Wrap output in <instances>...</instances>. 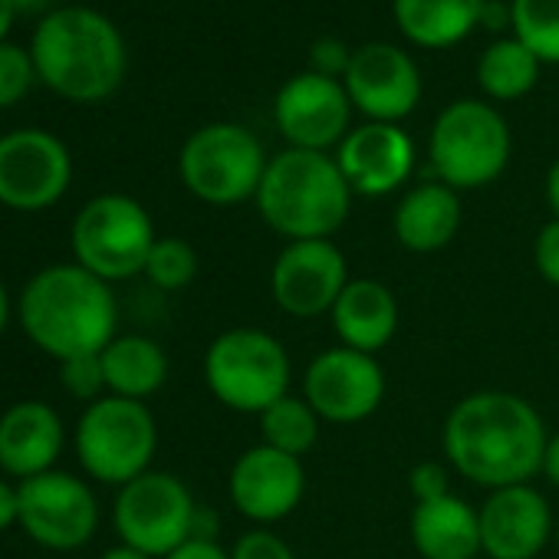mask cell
Listing matches in <instances>:
<instances>
[{"instance_id":"6da1fadb","label":"cell","mask_w":559,"mask_h":559,"mask_svg":"<svg viewBox=\"0 0 559 559\" xmlns=\"http://www.w3.org/2000/svg\"><path fill=\"white\" fill-rule=\"evenodd\" d=\"M441 441L461 477L500 490L530 484L543 471L549 435L526 399L513 392H474L451 408Z\"/></svg>"},{"instance_id":"7a4b0ae2","label":"cell","mask_w":559,"mask_h":559,"mask_svg":"<svg viewBox=\"0 0 559 559\" xmlns=\"http://www.w3.org/2000/svg\"><path fill=\"white\" fill-rule=\"evenodd\" d=\"M17 317L40 353L67 362L99 356L116 340L119 307L106 280L80 263H53L27 280Z\"/></svg>"},{"instance_id":"3957f363","label":"cell","mask_w":559,"mask_h":559,"mask_svg":"<svg viewBox=\"0 0 559 559\" xmlns=\"http://www.w3.org/2000/svg\"><path fill=\"white\" fill-rule=\"evenodd\" d=\"M37 80L70 103L109 99L129 70L122 31L96 8H57L40 17L31 37Z\"/></svg>"},{"instance_id":"277c9868","label":"cell","mask_w":559,"mask_h":559,"mask_svg":"<svg viewBox=\"0 0 559 559\" xmlns=\"http://www.w3.org/2000/svg\"><path fill=\"white\" fill-rule=\"evenodd\" d=\"M260 217L290 240H330L349 217L353 188L326 152L287 148L266 162Z\"/></svg>"},{"instance_id":"5b68a950","label":"cell","mask_w":559,"mask_h":559,"mask_svg":"<svg viewBox=\"0 0 559 559\" xmlns=\"http://www.w3.org/2000/svg\"><path fill=\"white\" fill-rule=\"evenodd\" d=\"M290 356L276 336L263 330H227L204 356V382L211 395L243 415H263L273 402L290 395Z\"/></svg>"},{"instance_id":"8992f818","label":"cell","mask_w":559,"mask_h":559,"mask_svg":"<svg viewBox=\"0 0 559 559\" xmlns=\"http://www.w3.org/2000/svg\"><path fill=\"white\" fill-rule=\"evenodd\" d=\"M428 155L441 185L454 191L484 188L510 162V129L490 103L457 99L435 119Z\"/></svg>"},{"instance_id":"52a82bcc","label":"cell","mask_w":559,"mask_h":559,"mask_svg":"<svg viewBox=\"0 0 559 559\" xmlns=\"http://www.w3.org/2000/svg\"><path fill=\"white\" fill-rule=\"evenodd\" d=\"M76 457L99 484L126 487L129 480L152 471L158 448V428L145 402L103 395L86 405L76 425Z\"/></svg>"},{"instance_id":"ba28073f","label":"cell","mask_w":559,"mask_h":559,"mask_svg":"<svg viewBox=\"0 0 559 559\" xmlns=\"http://www.w3.org/2000/svg\"><path fill=\"white\" fill-rule=\"evenodd\" d=\"M266 171L260 139L237 122H211L188 135L178 155L185 188L214 207H230L257 198Z\"/></svg>"},{"instance_id":"9c48e42d","label":"cell","mask_w":559,"mask_h":559,"mask_svg":"<svg viewBox=\"0 0 559 559\" xmlns=\"http://www.w3.org/2000/svg\"><path fill=\"white\" fill-rule=\"evenodd\" d=\"M70 240L76 263L112 284V280H129L145 270L158 237L148 211L135 198L96 194L80 207Z\"/></svg>"},{"instance_id":"30bf717a","label":"cell","mask_w":559,"mask_h":559,"mask_svg":"<svg viewBox=\"0 0 559 559\" xmlns=\"http://www.w3.org/2000/svg\"><path fill=\"white\" fill-rule=\"evenodd\" d=\"M198 507L191 490L168 471H145L119 487L112 523L126 546L145 556H168L194 536Z\"/></svg>"},{"instance_id":"8fae6325","label":"cell","mask_w":559,"mask_h":559,"mask_svg":"<svg viewBox=\"0 0 559 559\" xmlns=\"http://www.w3.org/2000/svg\"><path fill=\"white\" fill-rule=\"evenodd\" d=\"M21 526L47 549H80L99 526V503L86 480L67 471H47L17 484Z\"/></svg>"},{"instance_id":"7c38bea8","label":"cell","mask_w":559,"mask_h":559,"mask_svg":"<svg viewBox=\"0 0 559 559\" xmlns=\"http://www.w3.org/2000/svg\"><path fill=\"white\" fill-rule=\"evenodd\" d=\"M73 181V158L63 139L47 129L0 135V204L14 211L53 207Z\"/></svg>"},{"instance_id":"4fadbf2b","label":"cell","mask_w":559,"mask_h":559,"mask_svg":"<svg viewBox=\"0 0 559 559\" xmlns=\"http://www.w3.org/2000/svg\"><path fill=\"white\" fill-rule=\"evenodd\" d=\"M273 122L280 135L290 142V148H307V152H326L333 145L340 148V142L349 135L353 99L343 80L307 70L280 86L273 99Z\"/></svg>"},{"instance_id":"5bb4252c","label":"cell","mask_w":559,"mask_h":559,"mask_svg":"<svg viewBox=\"0 0 559 559\" xmlns=\"http://www.w3.org/2000/svg\"><path fill=\"white\" fill-rule=\"evenodd\" d=\"M304 399L323 421H366L385 399V372L376 356L336 346L320 353L304 376Z\"/></svg>"},{"instance_id":"9a60e30c","label":"cell","mask_w":559,"mask_h":559,"mask_svg":"<svg viewBox=\"0 0 559 559\" xmlns=\"http://www.w3.org/2000/svg\"><path fill=\"white\" fill-rule=\"evenodd\" d=\"M346 284L349 266L333 240H290L270 273L276 307L300 320L333 313Z\"/></svg>"},{"instance_id":"2e32d148","label":"cell","mask_w":559,"mask_h":559,"mask_svg":"<svg viewBox=\"0 0 559 559\" xmlns=\"http://www.w3.org/2000/svg\"><path fill=\"white\" fill-rule=\"evenodd\" d=\"M343 86L369 122L399 126L421 103V73L418 63L395 44H362L353 50Z\"/></svg>"},{"instance_id":"e0dca14e","label":"cell","mask_w":559,"mask_h":559,"mask_svg":"<svg viewBox=\"0 0 559 559\" xmlns=\"http://www.w3.org/2000/svg\"><path fill=\"white\" fill-rule=\"evenodd\" d=\"M307 490V471L300 457L270 444L243 451L227 477L230 503L253 523H276L290 516Z\"/></svg>"},{"instance_id":"ac0fdd59","label":"cell","mask_w":559,"mask_h":559,"mask_svg":"<svg viewBox=\"0 0 559 559\" xmlns=\"http://www.w3.org/2000/svg\"><path fill=\"white\" fill-rule=\"evenodd\" d=\"M336 165L353 194L382 198L408 181L415 168V142L402 126L362 122L340 142Z\"/></svg>"},{"instance_id":"d6986e66","label":"cell","mask_w":559,"mask_h":559,"mask_svg":"<svg viewBox=\"0 0 559 559\" xmlns=\"http://www.w3.org/2000/svg\"><path fill=\"white\" fill-rule=\"evenodd\" d=\"M480 516V549L490 559H536L552 536V510L530 484L493 490Z\"/></svg>"},{"instance_id":"ffe728a7","label":"cell","mask_w":559,"mask_h":559,"mask_svg":"<svg viewBox=\"0 0 559 559\" xmlns=\"http://www.w3.org/2000/svg\"><path fill=\"white\" fill-rule=\"evenodd\" d=\"M63 444V418L47 402H17L0 415V471L17 480L53 471Z\"/></svg>"},{"instance_id":"44dd1931","label":"cell","mask_w":559,"mask_h":559,"mask_svg":"<svg viewBox=\"0 0 559 559\" xmlns=\"http://www.w3.org/2000/svg\"><path fill=\"white\" fill-rule=\"evenodd\" d=\"M330 317L343 346L369 356L385 349L399 333V300L379 280H349Z\"/></svg>"},{"instance_id":"7402d4cb","label":"cell","mask_w":559,"mask_h":559,"mask_svg":"<svg viewBox=\"0 0 559 559\" xmlns=\"http://www.w3.org/2000/svg\"><path fill=\"white\" fill-rule=\"evenodd\" d=\"M412 543L425 559H474L477 552H484L480 516L454 493L415 503Z\"/></svg>"},{"instance_id":"603a6c76","label":"cell","mask_w":559,"mask_h":559,"mask_svg":"<svg viewBox=\"0 0 559 559\" xmlns=\"http://www.w3.org/2000/svg\"><path fill=\"white\" fill-rule=\"evenodd\" d=\"M392 227H395L399 243L412 253H435V250L448 247L461 227L457 191L441 181L412 188L399 201Z\"/></svg>"},{"instance_id":"cb8c5ba5","label":"cell","mask_w":559,"mask_h":559,"mask_svg":"<svg viewBox=\"0 0 559 559\" xmlns=\"http://www.w3.org/2000/svg\"><path fill=\"white\" fill-rule=\"evenodd\" d=\"M487 0H392L402 37L421 50H451L484 21Z\"/></svg>"},{"instance_id":"d4e9b609","label":"cell","mask_w":559,"mask_h":559,"mask_svg":"<svg viewBox=\"0 0 559 559\" xmlns=\"http://www.w3.org/2000/svg\"><path fill=\"white\" fill-rule=\"evenodd\" d=\"M99 362L106 376V392L119 399L142 402L155 395L168 379V356L148 336H116L99 353Z\"/></svg>"},{"instance_id":"484cf974","label":"cell","mask_w":559,"mask_h":559,"mask_svg":"<svg viewBox=\"0 0 559 559\" xmlns=\"http://www.w3.org/2000/svg\"><path fill=\"white\" fill-rule=\"evenodd\" d=\"M539 67L543 63L516 37H497L477 60V86L493 103H516L536 86Z\"/></svg>"},{"instance_id":"4316f807","label":"cell","mask_w":559,"mask_h":559,"mask_svg":"<svg viewBox=\"0 0 559 559\" xmlns=\"http://www.w3.org/2000/svg\"><path fill=\"white\" fill-rule=\"evenodd\" d=\"M320 421L323 418L313 412L307 399L287 395L260 415V435H263V444L284 454H294V457H304L320 441Z\"/></svg>"},{"instance_id":"83f0119b","label":"cell","mask_w":559,"mask_h":559,"mask_svg":"<svg viewBox=\"0 0 559 559\" xmlns=\"http://www.w3.org/2000/svg\"><path fill=\"white\" fill-rule=\"evenodd\" d=\"M510 27L539 63H559V0H513Z\"/></svg>"},{"instance_id":"f1b7e54d","label":"cell","mask_w":559,"mask_h":559,"mask_svg":"<svg viewBox=\"0 0 559 559\" xmlns=\"http://www.w3.org/2000/svg\"><path fill=\"white\" fill-rule=\"evenodd\" d=\"M142 273L158 290H185L198 273V253L181 237H158Z\"/></svg>"},{"instance_id":"f546056e","label":"cell","mask_w":559,"mask_h":559,"mask_svg":"<svg viewBox=\"0 0 559 559\" xmlns=\"http://www.w3.org/2000/svg\"><path fill=\"white\" fill-rule=\"evenodd\" d=\"M37 80L31 50L17 44H0V109L17 106Z\"/></svg>"},{"instance_id":"4dcf8cb0","label":"cell","mask_w":559,"mask_h":559,"mask_svg":"<svg viewBox=\"0 0 559 559\" xmlns=\"http://www.w3.org/2000/svg\"><path fill=\"white\" fill-rule=\"evenodd\" d=\"M60 382H63V389L70 395H76V399L93 405L106 392V376H103L99 356H80V359L60 362Z\"/></svg>"},{"instance_id":"1f68e13d","label":"cell","mask_w":559,"mask_h":559,"mask_svg":"<svg viewBox=\"0 0 559 559\" xmlns=\"http://www.w3.org/2000/svg\"><path fill=\"white\" fill-rule=\"evenodd\" d=\"M230 559H297V556L284 536H276L270 530H250L234 543Z\"/></svg>"},{"instance_id":"d6a6232c","label":"cell","mask_w":559,"mask_h":559,"mask_svg":"<svg viewBox=\"0 0 559 559\" xmlns=\"http://www.w3.org/2000/svg\"><path fill=\"white\" fill-rule=\"evenodd\" d=\"M408 487H412L415 503L448 497V493H451V487H448V467L438 464V461H425V464H418V467L408 474Z\"/></svg>"},{"instance_id":"836d02e7","label":"cell","mask_w":559,"mask_h":559,"mask_svg":"<svg viewBox=\"0 0 559 559\" xmlns=\"http://www.w3.org/2000/svg\"><path fill=\"white\" fill-rule=\"evenodd\" d=\"M533 260H536V270H539V276L546 280V284L559 287V217H552L536 234Z\"/></svg>"},{"instance_id":"e575fe53","label":"cell","mask_w":559,"mask_h":559,"mask_svg":"<svg viewBox=\"0 0 559 559\" xmlns=\"http://www.w3.org/2000/svg\"><path fill=\"white\" fill-rule=\"evenodd\" d=\"M353 60V50H346L340 40L333 37H323L313 44L310 50V70L323 73V76H333V80H343L346 76V67Z\"/></svg>"},{"instance_id":"d590c367","label":"cell","mask_w":559,"mask_h":559,"mask_svg":"<svg viewBox=\"0 0 559 559\" xmlns=\"http://www.w3.org/2000/svg\"><path fill=\"white\" fill-rule=\"evenodd\" d=\"M165 559H230V552H224L214 539H188L181 543L175 552H168Z\"/></svg>"},{"instance_id":"8d00e7d4","label":"cell","mask_w":559,"mask_h":559,"mask_svg":"<svg viewBox=\"0 0 559 559\" xmlns=\"http://www.w3.org/2000/svg\"><path fill=\"white\" fill-rule=\"evenodd\" d=\"M21 520V497H17V484L0 477V533L11 530Z\"/></svg>"},{"instance_id":"74e56055","label":"cell","mask_w":559,"mask_h":559,"mask_svg":"<svg viewBox=\"0 0 559 559\" xmlns=\"http://www.w3.org/2000/svg\"><path fill=\"white\" fill-rule=\"evenodd\" d=\"M543 474L559 487V431L546 441V454H543Z\"/></svg>"},{"instance_id":"f35d334b","label":"cell","mask_w":559,"mask_h":559,"mask_svg":"<svg viewBox=\"0 0 559 559\" xmlns=\"http://www.w3.org/2000/svg\"><path fill=\"white\" fill-rule=\"evenodd\" d=\"M546 201H549L552 214L559 217V158L552 162V168L546 175Z\"/></svg>"},{"instance_id":"ab89813d","label":"cell","mask_w":559,"mask_h":559,"mask_svg":"<svg viewBox=\"0 0 559 559\" xmlns=\"http://www.w3.org/2000/svg\"><path fill=\"white\" fill-rule=\"evenodd\" d=\"M17 14L21 11L14 8V0H0V44H8V34H11Z\"/></svg>"},{"instance_id":"60d3db41","label":"cell","mask_w":559,"mask_h":559,"mask_svg":"<svg viewBox=\"0 0 559 559\" xmlns=\"http://www.w3.org/2000/svg\"><path fill=\"white\" fill-rule=\"evenodd\" d=\"M99 559H152V556H145V552H139V549H132V546H112V549H106Z\"/></svg>"},{"instance_id":"b9f144b4","label":"cell","mask_w":559,"mask_h":559,"mask_svg":"<svg viewBox=\"0 0 559 559\" xmlns=\"http://www.w3.org/2000/svg\"><path fill=\"white\" fill-rule=\"evenodd\" d=\"M8 320H11V297H8L4 280H0V333L8 330Z\"/></svg>"},{"instance_id":"7bdbcfd3","label":"cell","mask_w":559,"mask_h":559,"mask_svg":"<svg viewBox=\"0 0 559 559\" xmlns=\"http://www.w3.org/2000/svg\"><path fill=\"white\" fill-rule=\"evenodd\" d=\"M53 0H14V8L17 11H24V14H34V11H44V8H50Z\"/></svg>"},{"instance_id":"ee69618b","label":"cell","mask_w":559,"mask_h":559,"mask_svg":"<svg viewBox=\"0 0 559 559\" xmlns=\"http://www.w3.org/2000/svg\"><path fill=\"white\" fill-rule=\"evenodd\" d=\"M556 546H559V523H556Z\"/></svg>"}]
</instances>
